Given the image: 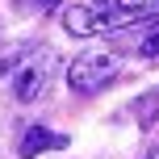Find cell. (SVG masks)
<instances>
[{
  "instance_id": "6da1fadb",
  "label": "cell",
  "mask_w": 159,
  "mask_h": 159,
  "mask_svg": "<svg viewBox=\"0 0 159 159\" xmlns=\"http://www.w3.org/2000/svg\"><path fill=\"white\" fill-rule=\"evenodd\" d=\"M55 50H42V46H25L21 55L13 59V75H8V84H13V96L21 105H34L42 101V92L50 88V75H55Z\"/></svg>"
},
{
  "instance_id": "ba28073f",
  "label": "cell",
  "mask_w": 159,
  "mask_h": 159,
  "mask_svg": "<svg viewBox=\"0 0 159 159\" xmlns=\"http://www.w3.org/2000/svg\"><path fill=\"white\" fill-rule=\"evenodd\" d=\"M92 4H113V0H92Z\"/></svg>"
},
{
  "instance_id": "5b68a950",
  "label": "cell",
  "mask_w": 159,
  "mask_h": 159,
  "mask_svg": "<svg viewBox=\"0 0 159 159\" xmlns=\"http://www.w3.org/2000/svg\"><path fill=\"white\" fill-rule=\"evenodd\" d=\"M134 109H138V121H143V126H155V117H159V92L143 96V101H138Z\"/></svg>"
},
{
  "instance_id": "7a4b0ae2",
  "label": "cell",
  "mask_w": 159,
  "mask_h": 159,
  "mask_svg": "<svg viewBox=\"0 0 159 159\" xmlns=\"http://www.w3.org/2000/svg\"><path fill=\"white\" fill-rule=\"evenodd\" d=\"M121 63L117 55H109V50H84L80 59H71V67H67V84H71V92L80 96H92L101 92V88H109L113 80H117Z\"/></svg>"
},
{
  "instance_id": "3957f363",
  "label": "cell",
  "mask_w": 159,
  "mask_h": 159,
  "mask_svg": "<svg viewBox=\"0 0 159 159\" xmlns=\"http://www.w3.org/2000/svg\"><path fill=\"white\" fill-rule=\"evenodd\" d=\"M46 147H55V151H59V147H67V138H63V134H50L46 126H30V130H25V138H21V155H25V159L42 155Z\"/></svg>"
},
{
  "instance_id": "52a82bcc",
  "label": "cell",
  "mask_w": 159,
  "mask_h": 159,
  "mask_svg": "<svg viewBox=\"0 0 159 159\" xmlns=\"http://www.w3.org/2000/svg\"><path fill=\"white\" fill-rule=\"evenodd\" d=\"M147 159H159V143H155V147H151V151H147Z\"/></svg>"
},
{
  "instance_id": "8992f818",
  "label": "cell",
  "mask_w": 159,
  "mask_h": 159,
  "mask_svg": "<svg viewBox=\"0 0 159 159\" xmlns=\"http://www.w3.org/2000/svg\"><path fill=\"white\" fill-rule=\"evenodd\" d=\"M34 4H38L42 13H50V8H59V4H63V0H34Z\"/></svg>"
},
{
  "instance_id": "277c9868",
  "label": "cell",
  "mask_w": 159,
  "mask_h": 159,
  "mask_svg": "<svg viewBox=\"0 0 159 159\" xmlns=\"http://www.w3.org/2000/svg\"><path fill=\"white\" fill-rule=\"evenodd\" d=\"M138 55H143L147 63H159V17L147 21V34H143V42H138Z\"/></svg>"
}]
</instances>
